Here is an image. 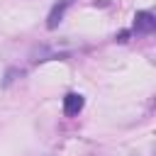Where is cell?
Listing matches in <instances>:
<instances>
[{
    "label": "cell",
    "mask_w": 156,
    "mask_h": 156,
    "mask_svg": "<svg viewBox=\"0 0 156 156\" xmlns=\"http://www.w3.org/2000/svg\"><path fill=\"white\" fill-rule=\"evenodd\" d=\"M127 37H129V32H119V37H117V41H127Z\"/></svg>",
    "instance_id": "obj_4"
},
{
    "label": "cell",
    "mask_w": 156,
    "mask_h": 156,
    "mask_svg": "<svg viewBox=\"0 0 156 156\" xmlns=\"http://www.w3.org/2000/svg\"><path fill=\"white\" fill-rule=\"evenodd\" d=\"M154 29H156V17L146 10H139L134 15V32L136 34H151Z\"/></svg>",
    "instance_id": "obj_1"
},
{
    "label": "cell",
    "mask_w": 156,
    "mask_h": 156,
    "mask_svg": "<svg viewBox=\"0 0 156 156\" xmlns=\"http://www.w3.org/2000/svg\"><path fill=\"white\" fill-rule=\"evenodd\" d=\"M73 5V0H58L51 10H49V17H46V29H56L58 24H61V20H63V15H66V10Z\"/></svg>",
    "instance_id": "obj_2"
},
{
    "label": "cell",
    "mask_w": 156,
    "mask_h": 156,
    "mask_svg": "<svg viewBox=\"0 0 156 156\" xmlns=\"http://www.w3.org/2000/svg\"><path fill=\"white\" fill-rule=\"evenodd\" d=\"M83 105H85V98H83L80 93H68V95L63 98V115H66V117H76V115L83 110Z\"/></svg>",
    "instance_id": "obj_3"
}]
</instances>
